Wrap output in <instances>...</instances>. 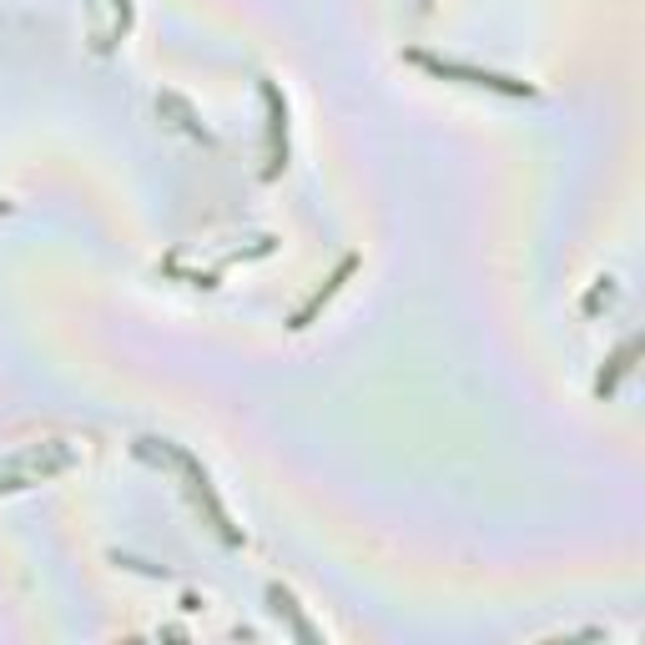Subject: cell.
Segmentation results:
<instances>
[{
  "mask_svg": "<svg viewBox=\"0 0 645 645\" xmlns=\"http://www.w3.org/2000/svg\"><path fill=\"white\" fill-rule=\"evenodd\" d=\"M268 600H272V610H278V615H287V620L298 625V635H303V641H318L313 630H308V620H303V615H298V600L287 595L283 585H272V590H268Z\"/></svg>",
  "mask_w": 645,
  "mask_h": 645,
  "instance_id": "277c9868",
  "label": "cell"
},
{
  "mask_svg": "<svg viewBox=\"0 0 645 645\" xmlns=\"http://www.w3.org/2000/svg\"><path fill=\"white\" fill-rule=\"evenodd\" d=\"M413 66H424L434 76H454L464 86H484V91H499V96H535V86H524V81H509V76H494V71H479V66H459V61H434V56H409Z\"/></svg>",
  "mask_w": 645,
  "mask_h": 645,
  "instance_id": "7a4b0ae2",
  "label": "cell"
},
{
  "mask_svg": "<svg viewBox=\"0 0 645 645\" xmlns=\"http://www.w3.org/2000/svg\"><path fill=\"white\" fill-rule=\"evenodd\" d=\"M51 444H31V449H20V454L0 459V489H26V484H41L51 474H61L71 464V449H56L46 459Z\"/></svg>",
  "mask_w": 645,
  "mask_h": 645,
  "instance_id": "6da1fadb",
  "label": "cell"
},
{
  "mask_svg": "<svg viewBox=\"0 0 645 645\" xmlns=\"http://www.w3.org/2000/svg\"><path fill=\"white\" fill-rule=\"evenodd\" d=\"M630 358H635V338H630V343H620V353L610 358V374H600V378H595V394H600V398L615 394V378H620V374L630 368Z\"/></svg>",
  "mask_w": 645,
  "mask_h": 645,
  "instance_id": "5b68a950",
  "label": "cell"
},
{
  "mask_svg": "<svg viewBox=\"0 0 645 645\" xmlns=\"http://www.w3.org/2000/svg\"><path fill=\"white\" fill-rule=\"evenodd\" d=\"M353 268H358V257H343V263H338V272H333L328 283H323V293H313V298H308V303L298 308V318H293V328H308V323H313V313H318V308H323V303L333 298V293H338V283H343V278H348Z\"/></svg>",
  "mask_w": 645,
  "mask_h": 645,
  "instance_id": "3957f363",
  "label": "cell"
}]
</instances>
